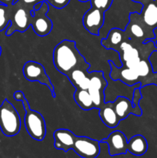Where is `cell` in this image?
<instances>
[{"instance_id":"cell-1","label":"cell","mask_w":157,"mask_h":158,"mask_svg":"<svg viewBox=\"0 0 157 158\" xmlns=\"http://www.w3.org/2000/svg\"><path fill=\"white\" fill-rule=\"evenodd\" d=\"M55 69L67 76L77 68L89 69L90 65L76 48L74 40H64L55 46L52 56Z\"/></svg>"},{"instance_id":"cell-2","label":"cell","mask_w":157,"mask_h":158,"mask_svg":"<svg viewBox=\"0 0 157 158\" xmlns=\"http://www.w3.org/2000/svg\"><path fill=\"white\" fill-rule=\"evenodd\" d=\"M13 97L17 101L22 102L23 106L26 110L25 115V126L29 135L32 139L38 141L44 140L46 134V124L43 116L39 112L32 110L29 102L26 100L25 94L22 91H15Z\"/></svg>"},{"instance_id":"cell-3","label":"cell","mask_w":157,"mask_h":158,"mask_svg":"<svg viewBox=\"0 0 157 158\" xmlns=\"http://www.w3.org/2000/svg\"><path fill=\"white\" fill-rule=\"evenodd\" d=\"M0 129L6 137H14L21 129V118L15 106L5 99L0 106Z\"/></svg>"},{"instance_id":"cell-4","label":"cell","mask_w":157,"mask_h":158,"mask_svg":"<svg viewBox=\"0 0 157 158\" xmlns=\"http://www.w3.org/2000/svg\"><path fill=\"white\" fill-rule=\"evenodd\" d=\"M22 73L25 78L31 82H38L47 86L50 90L52 97L55 98V88L52 85V81L46 72L45 67L42 64L38 62L29 61L26 62L22 68Z\"/></svg>"},{"instance_id":"cell-5","label":"cell","mask_w":157,"mask_h":158,"mask_svg":"<svg viewBox=\"0 0 157 158\" xmlns=\"http://www.w3.org/2000/svg\"><path fill=\"white\" fill-rule=\"evenodd\" d=\"M89 87L88 89L93 101L95 109H99L105 103V89L108 83L103 71H92L89 73Z\"/></svg>"},{"instance_id":"cell-6","label":"cell","mask_w":157,"mask_h":158,"mask_svg":"<svg viewBox=\"0 0 157 158\" xmlns=\"http://www.w3.org/2000/svg\"><path fill=\"white\" fill-rule=\"evenodd\" d=\"M49 4L47 1L44 0L42 6L38 10H34V15H31V26L33 31L38 36H46L49 35L52 29V22L46 15L49 12Z\"/></svg>"},{"instance_id":"cell-7","label":"cell","mask_w":157,"mask_h":158,"mask_svg":"<svg viewBox=\"0 0 157 158\" xmlns=\"http://www.w3.org/2000/svg\"><path fill=\"white\" fill-rule=\"evenodd\" d=\"M12 8L13 11H12V19H11L10 24L6 29V36H10L16 31L20 32H26L28 28L31 26L32 16H31L30 11L28 12L24 7L22 6H19L15 9L13 5Z\"/></svg>"},{"instance_id":"cell-8","label":"cell","mask_w":157,"mask_h":158,"mask_svg":"<svg viewBox=\"0 0 157 158\" xmlns=\"http://www.w3.org/2000/svg\"><path fill=\"white\" fill-rule=\"evenodd\" d=\"M72 150L82 158H96L100 154V142L90 137L76 136Z\"/></svg>"},{"instance_id":"cell-9","label":"cell","mask_w":157,"mask_h":158,"mask_svg":"<svg viewBox=\"0 0 157 158\" xmlns=\"http://www.w3.org/2000/svg\"><path fill=\"white\" fill-rule=\"evenodd\" d=\"M105 23V12L91 7L83 17V25L85 29L94 35H99V32Z\"/></svg>"},{"instance_id":"cell-10","label":"cell","mask_w":157,"mask_h":158,"mask_svg":"<svg viewBox=\"0 0 157 158\" xmlns=\"http://www.w3.org/2000/svg\"><path fill=\"white\" fill-rule=\"evenodd\" d=\"M103 143H107L109 155L113 157L121 154H126L127 152L128 140L124 133L120 131H115L111 133L106 138L102 140Z\"/></svg>"},{"instance_id":"cell-11","label":"cell","mask_w":157,"mask_h":158,"mask_svg":"<svg viewBox=\"0 0 157 158\" xmlns=\"http://www.w3.org/2000/svg\"><path fill=\"white\" fill-rule=\"evenodd\" d=\"M108 63L111 67L110 77L113 80H120L129 86H134L140 83V77L133 69L124 66H122L121 68H119L111 60H109Z\"/></svg>"},{"instance_id":"cell-12","label":"cell","mask_w":157,"mask_h":158,"mask_svg":"<svg viewBox=\"0 0 157 158\" xmlns=\"http://www.w3.org/2000/svg\"><path fill=\"white\" fill-rule=\"evenodd\" d=\"M113 102V107L120 120L126 119L129 114H134L137 117L142 115V109L140 106H134L130 99L119 96Z\"/></svg>"},{"instance_id":"cell-13","label":"cell","mask_w":157,"mask_h":158,"mask_svg":"<svg viewBox=\"0 0 157 158\" xmlns=\"http://www.w3.org/2000/svg\"><path fill=\"white\" fill-rule=\"evenodd\" d=\"M53 137L54 147L57 150H62L65 152H68L73 148L76 136L69 130L62 128L54 132Z\"/></svg>"},{"instance_id":"cell-14","label":"cell","mask_w":157,"mask_h":158,"mask_svg":"<svg viewBox=\"0 0 157 158\" xmlns=\"http://www.w3.org/2000/svg\"><path fill=\"white\" fill-rule=\"evenodd\" d=\"M99 115L102 122L109 128L116 127L121 121L114 110L113 102H105L99 107Z\"/></svg>"},{"instance_id":"cell-15","label":"cell","mask_w":157,"mask_h":158,"mask_svg":"<svg viewBox=\"0 0 157 158\" xmlns=\"http://www.w3.org/2000/svg\"><path fill=\"white\" fill-rule=\"evenodd\" d=\"M125 35L126 32L124 30H122L119 28H112L109 31L106 38L102 40L101 44L106 49H114L117 52L119 45L125 41Z\"/></svg>"},{"instance_id":"cell-16","label":"cell","mask_w":157,"mask_h":158,"mask_svg":"<svg viewBox=\"0 0 157 158\" xmlns=\"http://www.w3.org/2000/svg\"><path fill=\"white\" fill-rule=\"evenodd\" d=\"M88 69L86 68H77L66 76L75 89H89V75Z\"/></svg>"},{"instance_id":"cell-17","label":"cell","mask_w":157,"mask_h":158,"mask_svg":"<svg viewBox=\"0 0 157 158\" xmlns=\"http://www.w3.org/2000/svg\"><path fill=\"white\" fill-rule=\"evenodd\" d=\"M148 150V143L143 135L137 134L133 136L128 141L127 151L135 156H142Z\"/></svg>"},{"instance_id":"cell-18","label":"cell","mask_w":157,"mask_h":158,"mask_svg":"<svg viewBox=\"0 0 157 158\" xmlns=\"http://www.w3.org/2000/svg\"><path fill=\"white\" fill-rule=\"evenodd\" d=\"M73 97L76 104L83 110L95 109L93 101L88 89H76L74 93Z\"/></svg>"},{"instance_id":"cell-19","label":"cell","mask_w":157,"mask_h":158,"mask_svg":"<svg viewBox=\"0 0 157 158\" xmlns=\"http://www.w3.org/2000/svg\"><path fill=\"white\" fill-rule=\"evenodd\" d=\"M143 20L149 27H157V4L149 2L142 9Z\"/></svg>"},{"instance_id":"cell-20","label":"cell","mask_w":157,"mask_h":158,"mask_svg":"<svg viewBox=\"0 0 157 158\" xmlns=\"http://www.w3.org/2000/svg\"><path fill=\"white\" fill-rule=\"evenodd\" d=\"M13 8L0 3V32L3 31L10 24Z\"/></svg>"},{"instance_id":"cell-21","label":"cell","mask_w":157,"mask_h":158,"mask_svg":"<svg viewBox=\"0 0 157 158\" xmlns=\"http://www.w3.org/2000/svg\"><path fill=\"white\" fill-rule=\"evenodd\" d=\"M125 30H129L132 36L138 40H142L146 36V32L142 25L135 22H132L130 19H129V23H128Z\"/></svg>"},{"instance_id":"cell-22","label":"cell","mask_w":157,"mask_h":158,"mask_svg":"<svg viewBox=\"0 0 157 158\" xmlns=\"http://www.w3.org/2000/svg\"><path fill=\"white\" fill-rule=\"evenodd\" d=\"M133 69L138 74L140 78H145L147 76H149V73H151V71H152V68L150 63H149V60H140L139 63L133 68Z\"/></svg>"},{"instance_id":"cell-23","label":"cell","mask_w":157,"mask_h":158,"mask_svg":"<svg viewBox=\"0 0 157 158\" xmlns=\"http://www.w3.org/2000/svg\"><path fill=\"white\" fill-rule=\"evenodd\" d=\"M92 7L96 8L100 10L106 12L112 6L113 0H90Z\"/></svg>"},{"instance_id":"cell-24","label":"cell","mask_w":157,"mask_h":158,"mask_svg":"<svg viewBox=\"0 0 157 158\" xmlns=\"http://www.w3.org/2000/svg\"><path fill=\"white\" fill-rule=\"evenodd\" d=\"M47 2L49 4L56 9H63L66 6H68L70 0H48Z\"/></svg>"},{"instance_id":"cell-25","label":"cell","mask_w":157,"mask_h":158,"mask_svg":"<svg viewBox=\"0 0 157 158\" xmlns=\"http://www.w3.org/2000/svg\"><path fill=\"white\" fill-rule=\"evenodd\" d=\"M22 1L26 5H35L37 2H41L42 0H22Z\"/></svg>"},{"instance_id":"cell-26","label":"cell","mask_w":157,"mask_h":158,"mask_svg":"<svg viewBox=\"0 0 157 158\" xmlns=\"http://www.w3.org/2000/svg\"><path fill=\"white\" fill-rule=\"evenodd\" d=\"M13 1L14 0H0V3L6 5V6H11L13 5Z\"/></svg>"},{"instance_id":"cell-27","label":"cell","mask_w":157,"mask_h":158,"mask_svg":"<svg viewBox=\"0 0 157 158\" xmlns=\"http://www.w3.org/2000/svg\"><path fill=\"white\" fill-rule=\"evenodd\" d=\"M78 1L82 2H89L90 0H78Z\"/></svg>"},{"instance_id":"cell-28","label":"cell","mask_w":157,"mask_h":158,"mask_svg":"<svg viewBox=\"0 0 157 158\" xmlns=\"http://www.w3.org/2000/svg\"><path fill=\"white\" fill-rule=\"evenodd\" d=\"M1 54H2V47L0 46V56H1Z\"/></svg>"},{"instance_id":"cell-29","label":"cell","mask_w":157,"mask_h":158,"mask_svg":"<svg viewBox=\"0 0 157 158\" xmlns=\"http://www.w3.org/2000/svg\"><path fill=\"white\" fill-rule=\"evenodd\" d=\"M135 1H138V0H135Z\"/></svg>"},{"instance_id":"cell-30","label":"cell","mask_w":157,"mask_h":158,"mask_svg":"<svg viewBox=\"0 0 157 158\" xmlns=\"http://www.w3.org/2000/svg\"><path fill=\"white\" fill-rule=\"evenodd\" d=\"M156 1H157V0H156Z\"/></svg>"}]
</instances>
